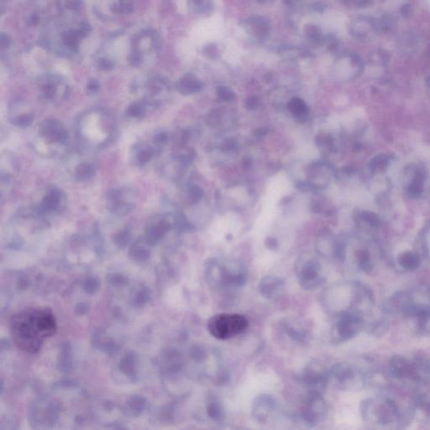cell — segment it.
I'll list each match as a JSON object with an SVG mask.
<instances>
[{
  "mask_svg": "<svg viewBox=\"0 0 430 430\" xmlns=\"http://www.w3.org/2000/svg\"><path fill=\"white\" fill-rule=\"evenodd\" d=\"M362 320L357 314L351 312H344L340 314L339 320L331 329V342L341 343L354 338L359 332Z\"/></svg>",
  "mask_w": 430,
  "mask_h": 430,
  "instance_id": "8992f818",
  "label": "cell"
},
{
  "mask_svg": "<svg viewBox=\"0 0 430 430\" xmlns=\"http://www.w3.org/2000/svg\"><path fill=\"white\" fill-rule=\"evenodd\" d=\"M106 206L117 216H124L136 209V196L133 191L125 188H113L106 196Z\"/></svg>",
  "mask_w": 430,
  "mask_h": 430,
  "instance_id": "ba28073f",
  "label": "cell"
},
{
  "mask_svg": "<svg viewBox=\"0 0 430 430\" xmlns=\"http://www.w3.org/2000/svg\"><path fill=\"white\" fill-rule=\"evenodd\" d=\"M134 156L135 164L139 166H144L150 162L154 156L157 153L154 146L147 144H140L135 146Z\"/></svg>",
  "mask_w": 430,
  "mask_h": 430,
  "instance_id": "2e32d148",
  "label": "cell"
},
{
  "mask_svg": "<svg viewBox=\"0 0 430 430\" xmlns=\"http://www.w3.org/2000/svg\"><path fill=\"white\" fill-rule=\"evenodd\" d=\"M189 194L192 200H197L202 197L203 192L197 186H191L189 188Z\"/></svg>",
  "mask_w": 430,
  "mask_h": 430,
  "instance_id": "f1b7e54d",
  "label": "cell"
},
{
  "mask_svg": "<svg viewBox=\"0 0 430 430\" xmlns=\"http://www.w3.org/2000/svg\"><path fill=\"white\" fill-rule=\"evenodd\" d=\"M168 141V136L165 132H160L154 136L153 146L158 152L163 146H165Z\"/></svg>",
  "mask_w": 430,
  "mask_h": 430,
  "instance_id": "484cf974",
  "label": "cell"
},
{
  "mask_svg": "<svg viewBox=\"0 0 430 430\" xmlns=\"http://www.w3.org/2000/svg\"><path fill=\"white\" fill-rule=\"evenodd\" d=\"M289 110L296 118H304L308 113V108L305 103L300 98L295 97L291 100L289 104Z\"/></svg>",
  "mask_w": 430,
  "mask_h": 430,
  "instance_id": "cb8c5ba5",
  "label": "cell"
},
{
  "mask_svg": "<svg viewBox=\"0 0 430 430\" xmlns=\"http://www.w3.org/2000/svg\"><path fill=\"white\" fill-rule=\"evenodd\" d=\"M10 120L13 125L24 129L31 125L34 121V114L32 113H21L10 117Z\"/></svg>",
  "mask_w": 430,
  "mask_h": 430,
  "instance_id": "603a6c76",
  "label": "cell"
},
{
  "mask_svg": "<svg viewBox=\"0 0 430 430\" xmlns=\"http://www.w3.org/2000/svg\"><path fill=\"white\" fill-rule=\"evenodd\" d=\"M125 115L130 119H142L146 115V103H132L125 110Z\"/></svg>",
  "mask_w": 430,
  "mask_h": 430,
  "instance_id": "7402d4cb",
  "label": "cell"
},
{
  "mask_svg": "<svg viewBox=\"0 0 430 430\" xmlns=\"http://www.w3.org/2000/svg\"><path fill=\"white\" fill-rule=\"evenodd\" d=\"M329 372L330 370L327 369L321 360H313L304 367L299 381L309 392L323 394L329 383Z\"/></svg>",
  "mask_w": 430,
  "mask_h": 430,
  "instance_id": "5b68a950",
  "label": "cell"
},
{
  "mask_svg": "<svg viewBox=\"0 0 430 430\" xmlns=\"http://www.w3.org/2000/svg\"><path fill=\"white\" fill-rule=\"evenodd\" d=\"M192 2V7L195 8L196 10H203L205 5V0H190Z\"/></svg>",
  "mask_w": 430,
  "mask_h": 430,
  "instance_id": "4dcf8cb0",
  "label": "cell"
},
{
  "mask_svg": "<svg viewBox=\"0 0 430 430\" xmlns=\"http://www.w3.org/2000/svg\"><path fill=\"white\" fill-rule=\"evenodd\" d=\"M57 331L54 312L47 306H33L13 314L10 320L12 341L19 350L28 354L39 352L45 341Z\"/></svg>",
  "mask_w": 430,
  "mask_h": 430,
  "instance_id": "6da1fadb",
  "label": "cell"
},
{
  "mask_svg": "<svg viewBox=\"0 0 430 430\" xmlns=\"http://www.w3.org/2000/svg\"><path fill=\"white\" fill-rule=\"evenodd\" d=\"M273 0H258V2L261 3V4H268V3H271Z\"/></svg>",
  "mask_w": 430,
  "mask_h": 430,
  "instance_id": "d6a6232c",
  "label": "cell"
},
{
  "mask_svg": "<svg viewBox=\"0 0 430 430\" xmlns=\"http://www.w3.org/2000/svg\"><path fill=\"white\" fill-rule=\"evenodd\" d=\"M280 328L282 336L297 345H304L310 339L309 326L299 318H285L281 323Z\"/></svg>",
  "mask_w": 430,
  "mask_h": 430,
  "instance_id": "9c48e42d",
  "label": "cell"
},
{
  "mask_svg": "<svg viewBox=\"0 0 430 430\" xmlns=\"http://www.w3.org/2000/svg\"><path fill=\"white\" fill-rule=\"evenodd\" d=\"M248 272L246 266L234 260H209L205 268V277L213 289L237 288L246 284Z\"/></svg>",
  "mask_w": 430,
  "mask_h": 430,
  "instance_id": "7a4b0ae2",
  "label": "cell"
},
{
  "mask_svg": "<svg viewBox=\"0 0 430 430\" xmlns=\"http://www.w3.org/2000/svg\"><path fill=\"white\" fill-rule=\"evenodd\" d=\"M248 325V319L242 314L223 313L209 318L207 327L214 338L226 340L245 332Z\"/></svg>",
  "mask_w": 430,
  "mask_h": 430,
  "instance_id": "3957f363",
  "label": "cell"
},
{
  "mask_svg": "<svg viewBox=\"0 0 430 430\" xmlns=\"http://www.w3.org/2000/svg\"><path fill=\"white\" fill-rule=\"evenodd\" d=\"M304 32L308 39L313 43H320L323 42V37L321 34L320 29L314 24H308L304 28Z\"/></svg>",
  "mask_w": 430,
  "mask_h": 430,
  "instance_id": "d4e9b609",
  "label": "cell"
},
{
  "mask_svg": "<svg viewBox=\"0 0 430 430\" xmlns=\"http://www.w3.org/2000/svg\"><path fill=\"white\" fill-rule=\"evenodd\" d=\"M295 274L299 284L305 290H314L324 282L320 263L314 258H300L295 266Z\"/></svg>",
  "mask_w": 430,
  "mask_h": 430,
  "instance_id": "277c9868",
  "label": "cell"
},
{
  "mask_svg": "<svg viewBox=\"0 0 430 430\" xmlns=\"http://www.w3.org/2000/svg\"><path fill=\"white\" fill-rule=\"evenodd\" d=\"M129 231L128 228H124L123 230L119 231V233L116 234L115 236V240L119 241L120 243L127 241V239L129 238Z\"/></svg>",
  "mask_w": 430,
  "mask_h": 430,
  "instance_id": "f546056e",
  "label": "cell"
},
{
  "mask_svg": "<svg viewBox=\"0 0 430 430\" xmlns=\"http://www.w3.org/2000/svg\"><path fill=\"white\" fill-rule=\"evenodd\" d=\"M390 368H391V374L398 378L410 376L413 370L410 365H408V361L404 357L399 355H395L391 358L390 361Z\"/></svg>",
  "mask_w": 430,
  "mask_h": 430,
  "instance_id": "ac0fdd59",
  "label": "cell"
},
{
  "mask_svg": "<svg viewBox=\"0 0 430 430\" xmlns=\"http://www.w3.org/2000/svg\"><path fill=\"white\" fill-rule=\"evenodd\" d=\"M207 415L214 423H222L225 418V410L217 396H209L206 404Z\"/></svg>",
  "mask_w": 430,
  "mask_h": 430,
  "instance_id": "9a60e30c",
  "label": "cell"
},
{
  "mask_svg": "<svg viewBox=\"0 0 430 430\" xmlns=\"http://www.w3.org/2000/svg\"><path fill=\"white\" fill-rule=\"evenodd\" d=\"M266 244H267V246H268V247H269V248L271 249L275 248V247H276L277 245V241H274V240L272 238L268 239V241H267Z\"/></svg>",
  "mask_w": 430,
  "mask_h": 430,
  "instance_id": "1f68e13d",
  "label": "cell"
},
{
  "mask_svg": "<svg viewBox=\"0 0 430 430\" xmlns=\"http://www.w3.org/2000/svg\"><path fill=\"white\" fill-rule=\"evenodd\" d=\"M219 98L224 101H230L235 97V93L233 91L227 88V87H219L217 91Z\"/></svg>",
  "mask_w": 430,
  "mask_h": 430,
  "instance_id": "4316f807",
  "label": "cell"
},
{
  "mask_svg": "<svg viewBox=\"0 0 430 430\" xmlns=\"http://www.w3.org/2000/svg\"><path fill=\"white\" fill-rule=\"evenodd\" d=\"M39 136L50 145H64L68 140V132L64 124L56 119H45L40 124Z\"/></svg>",
  "mask_w": 430,
  "mask_h": 430,
  "instance_id": "30bf717a",
  "label": "cell"
},
{
  "mask_svg": "<svg viewBox=\"0 0 430 430\" xmlns=\"http://www.w3.org/2000/svg\"><path fill=\"white\" fill-rule=\"evenodd\" d=\"M202 83L196 76L187 74L181 78L178 84V89L181 93L185 95L192 94L200 92L202 89Z\"/></svg>",
  "mask_w": 430,
  "mask_h": 430,
  "instance_id": "e0dca14e",
  "label": "cell"
},
{
  "mask_svg": "<svg viewBox=\"0 0 430 430\" xmlns=\"http://www.w3.org/2000/svg\"><path fill=\"white\" fill-rule=\"evenodd\" d=\"M277 409V402L272 395L260 394L253 400L251 415L256 422L266 423Z\"/></svg>",
  "mask_w": 430,
  "mask_h": 430,
  "instance_id": "8fae6325",
  "label": "cell"
},
{
  "mask_svg": "<svg viewBox=\"0 0 430 430\" xmlns=\"http://www.w3.org/2000/svg\"><path fill=\"white\" fill-rule=\"evenodd\" d=\"M258 291L263 297L277 301L284 294V280L277 276H265L259 282Z\"/></svg>",
  "mask_w": 430,
  "mask_h": 430,
  "instance_id": "4fadbf2b",
  "label": "cell"
},
{
  "mask_svg": "<svg viewBox=\"0 0 430 430\" xmlns=\"http://www.w3.org/2000/svg\"><path fill=\"white\" fill-rule=\"evenodd\" d=\"M399 264L405 270L413 271L418 268L420 264V260L418 255L412 252H406L402 254L399 257Z\"/></svg>",
  "mask_w": 430,
  "mask_h": 430,
  "instance_id": "44dd1931",
  "label": "cell"
},
{
  "mask_svg": "<svg viewBox=\"0 0 430 430\" xmlns=\"http://www.w3.org/2000/svg\"><path fill=\"white\" fill-rule=\"evenodd\" d=\"M246 29L250 35L260 38L268 34V24L261 17H251L250 20H247Z\"/></svg>",
  "mask_w": 430,
  "mask_h": 430,
  "instance_id": "d6986e66",
  "label": "cell"
},
{
  "mask_svg": "<svg viewBox=\"0 0 430 430\" xmlns=\"http://www.w3.org/2000/svg\"><path fill=\"white\" fill-rule=\"evenodd\" d=\"M66 194L57 187H51L43 196L40 203V214H56L62 211L66 205Z\"/></svg>",
  "mask_w": 430,
  "mask_h": 430,
  "instance_id": "7c38bea8",
  "label": "cell"
},
{
  "mask_svg": "<svg viewBox=\"0 0 430 430\" xmlns=\"http://www.w3.org/2000/svg\"><path fill=\"white\" fill-rule=\"evenodd\" d=\"M94 166L89 162L78 164L74 169V178L78 182H86L94 176Z\"/></svg>",
  "mask_w": 430,
  "mask_h": 430,
  "instance_id": "ffe728a7",
  "label": "cell"
},
{
  "mask_svg": "<svg viewBox=\"0 0 430 430\" xmlns=\"http://www.w3.org/2000/svg\"><path fill=\"white\" fill-rule=\"evenodd\" d=\"M146 228V236L151 241H156L172 228L170 219L166 217L156 218Z\"/></svg>",
  "mask_w": 430,
  "mask_h": 430,
  "instance_id": "5bb4252c",
  "label": "cell"
},
{
  "mask_svg": "<svg viewBox=\"0 0 430 430\" xmlns=\"http://www.w3.org/2000/svg\"><path fill=\"white\" fill-rule=\"evenodd\" d=\"M100 83L97 80H91L87 86V91L91 95H95L100 92Z\"/></svg>",
  "mask_w": 430,
  "mask_h": 430,
  "instance_id": "83f0119b",
  "label": "cell"
},
{
  "mask_svg": "<svg viewBox=\"0 0 430 430\" xmlns=\"http://www.w3.org/2000/svg\"><path fill=\"white\" fill-rule=\"evenodd\" d=\"M327 414V404L322 394L309 392L300 411V419L305 425L314 427L321 423Z\"/></svg>",
  "mask_w": 430,
  "mask_h": 430,
  "instance_id": "52a82bcc",
  "label": "cell"
}]
</instances>
